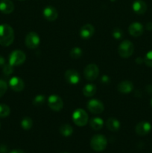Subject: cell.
<instances>
[{
    "instance_id": "7402d4cb",
    "label": "cell",
    "mask_w": 152,
    "mask_h": 153,
    "mask_svg": "<svg viewBox=\"0 0 152 153\" xmlns=\"http://www.w3.org/2000/svg\"><path fill=\"white\" fill-rule=\"evenodd\" d=\"M60 134L63 137H70L73 133V128L69 124H63L59 128Z\"/></svg>"
},
{
    "instance_id": "f1b7e54d",
    "label": "cell",
    "mask_w": 152,
    "mask_h": 153,
    "mask_svg": "<svg viewBox=\"0 0 152 153\" xmlns=\"http://www.w3.org/2000/svg\"><path fill=\"white\" fill-rule=\"evenodd\" d=\"M3 73L6 76H9V75L12 74L13 72V67L12 65H10V64H4L3 66Z\"/></svg>"
},
{
    "instance_id": "d590c367",
    "label": "cell",
    "mask_w": 152,
    "mask_h": 153,
    "mask_svg": "<svg viewBox=\"0 0 152 153\" xmlns=\"http://www.w3.org/2000/svg\"><path fill=\"white\" fill-rule=\"evenodd\" d=\"M10 153H25L24 151L21 150V149H13L12 150L11 152H10Z\"/></svg>"
},
{
    "instance_id": "836d02e7",
    "label": "cell",
    "mask_w": 152,
    "mask_h": 153,
    "mask_svg": "<svg viewBox=\"0 0 152 153\" xmlns=\"http://www.w3.org/2000/svg\"><path fill=\"white\" fill-rule=\"evenodd\" d=\"M5 64V60L1 55H0V67H3Z\"/></svg>"
},
{
    "instance_id": "4dcf8cb0",
    "label": "cell",
    "mask_w": 152,
    "mask_h": 153,
    "mask_svg": "<svg viewBox=\"0 0 152 153\" xmlns=\"http://www.w3.org/2000/svg\"><path fill=\"white\" fill-rule=\"evenodd\" d=\"M110 78H109L108 76H103L101 78V81L103 84H108L110 82Z\"/></svg>"
},
{
    "instance_id": "9a60e30c",
    "label": "cell",
    "mask_w": 152,
    "mask_h": 153,
    "mask_svg": "<svg viewBox=\"0 0 152 153\" xmlns=\"http://www.w3.org/2000/svg\"><path fill=\"white\" fill-rule=\"evenodd\" d=\"M144 31L143 25L139 22H134L130 25L128 28V32L131 36L134 37H137L141 36Z\"/></svg>"
},
{
    "instance_id": "d4e9b609",
    "label": "cell",
    "mask_w": 152,
    "mask_h": 153,
    "mask_svg": "<svg viewBox=\"0 0 152 153\" xmlns=\"http://www.w3.org/2000/svg\"><path fill=\"white\" fill-rule=\"evenodd\" d=\"M45 102H46L45 96L42 95V94H39V95H37L34 97L32 103L35 107H40V106H42L44 104Z\"/></svg>"
},
{
    "instance_id": "8d00e7d4",
    "label": "cell",
    "mask_w": 152,
    "mask_h": 153,
    "mask_svg": "<svg viewBox=\"0 0 152 153\" xmlns=\"http://www.w3.org/2000/svg\"><path fill=\"white\" fill-rule=\"evenodd\" d=\"M142 62H144V59H142V58H137L136 59V63L138 64H141Z\"/></svg>"
},
{
    "instance_id": "d6986e66",
    "label": "cell",
    "mask_w": 152,
    "mask_h": 153,
    "mask_svg": "<svg viewBox=\"0 0 152 153\" xmlns=\"http://www.w3.org/2000/svg\"><path fill=\"white\" fill-rule=\"evenodd\" d=\"M106 126L110 131H117L121 127V123L117 119L114 117H110L106 121Z\"/></svg>"
},
{
    "instance_id": "ba28073f",
    "label": "cell",
    "mask_w": 152,
    "mask_h": 153,
    "mask_svg": "<svg viewBox=\"0 0 152 153\" xmlns=\"http://www.w3.org/2000/svg\"><path fill=\"white\" fill-rule=\"evenodd\" d=\"M25 46L31 49H34L39 46L40 43V36L36 32L31 31L27 34L25 39Z\"/></svg>"
},
{
    "instance_id": "cb8c5ba5",
    "label": "cell",
    "mask_w": 152,
    "mask_h": 153,
    "mask_svg": "<svg viewBox=\"0 0 152 153\" xmlns=\"http://www.w3.org/2000/svg\"><path fill=\"white\" fill-rule=\"evenodd\" d=\"M69 55L73 59H78V58H80L83 55V50L80 48L77 47V46L73 47L70 50Z\"/></svg>"
},
{
    "instance_id": "603a6c76",
    "label": "cell",
    "mask_w": 152,
    "mask_h": 153,
    "mask_svg": "<svg viewBox=\"0 0 152 153\" xmlns=\"http://www.w3.org/2000/svg\"><path fill=\"white\" fill-rule=\"evenodd\" d=\"M20 124L21 127H22L24 130L28 131V130H30L32 128L34 123H33L32 119H31V117H24L23 119L21 120Z\"/></svg>"
},
{
    "instance_id": "ab89813d",
    "label": "cell",
    "mask_w": 152,
    "mask_h": 153,
    "mask_svg": "<svg viewBox=\"0 0 152 153\" xmlns=\"http://www.w3.org/2000/svg\"><path fill=\"white\" fill-rule=\"evenodd\" d=\"M63 153H67V152H63Z\"/></svg>"
},
{
    "instance_id": "484cf974",
    "label": "cell",
    "mask_w": 152,
    "mask_h": 153,
    "mask_svg": "<svg viewBox=\"0 0 152 153\" xmlns=\"http://www.w3.org/2000/svg\"><path fill=\"white\" fill-rule=\"evenodd\" d=\"M10 113V109L5 104H0V118L7 117Z\"/></svg>"
},
{
    "instance_id": "8992f818",
    "label": "cell",
    "mask_w": 152,
    "mask_h": 153,
    "mask_svg": "<svg viewBox=\"0 0 152 153\" xmlns=\"http://www.w3.org/2000/svg\"><path fill=\"white\" fill-rule=\"evenodd\" d=\"M86 108L89 112L94 114H99L104 110V104L97 99H92L89 100L86 103Z\"/></svg>"
},
{
    "instance_id": "4fadbf2b",
    "label": "cell",
    "mask_w": 152,
    "mask_h": 153,
    "mask_svg": "<svg viewBox=\"0 0 152 153\" xmlns=\"http://www.w3.org/2000/svg\"><path fill=\"white\" fill-rule=\"evenodd\" d=\"M9 86L13 91L20 92V91H23L24 88H25V83H24L23 80L19 77L13 76L9 81Z\"/></svg>"
},
{
    "instance_id": "52a82bcc",
    "label": "cell",
    "mask_w": 152,
    "mask_h": 153,
    "mask_svg": "<svg viewBox=\"0 0 152 153\" xmlns=\"http://www.w3.org/2000/svg\"><path fill=\"white\" fill-rule=\"evenodd\" d=\"M99 75V69L95 64H89L83 70V76L88 81H94Z\"/></svg>"
},
{
    "instance_id": "74e56055",
    "label": "cell",
    "mask_w": 152,
    "mask_h": 153,
    "mask_svg": "<svg viewBox=\"0 0 152 153\" xmlns=\"http://www.w3.org/2000/svg\"><path fill=\"white\" fill-rule=\"evenodd\" d=\"M151 105L152 106V99H151Z\"/></svg>"
},
{
    "instance_id": "ffe728a7",
    "label": "cell",
    "mask_w": 152,
    "mask_h": 153,
    "mask_svg": "<svg viewBox=\"0 0 152 153\" xmlns=\"http://www.w3.org/2000/svg\"><path fill=\"white\" fill-rule=\"evenodd\" d=\"M97 91L96 86L93 84H87L83 87L82 90L83 96L86 97H92L95 94Z\"/></svg>"
},
{
    "instance_id": "1f68e13d",
    "label": "cell",
    "mask_w": 152,
    "mask_h": 153,
    "mask_svg": "<svg viewBox=\"0 0 152 153\" xmlns=\"http://www.w3.org/2000/svg\"><path fill=\"white\" fill-rule=\"evenodd\" d=\"M7 150H8V148L7 147V146L4 144L0 145V153H7Z\"/></svg>"
},
{
    "instance_id": "5bb4252c",
    "label": "cell",
    "mask_w": 152,
    "mask_h": 153,
    "mask_svg": "<svg viewBox=\"0 0 152 153\" xmlns=\"http://www.w3.org/2000/svg\"><path fill=\"white\" fill-rule=\"evenodd\" d=\"M94 33H95L94 26L91 24L88 23L85 24L80 28L79 34H80V37L81 38L84 39V40H87V39L91 38L94 35Z\"/></svg>"
},
{
    "instance_id": "44dd1931",
    "label": "cell",
    "mask_w": 152,
    "mask_h": 153,
    "mask_svg": "<svg viewBox=\"0 0 152 153\" xmlns=\"http://www.w3.org/2000/svg\"><path fill=\"white\" fill-rule=\"evenodd\" d=\"M104 120L100 117H93L89 120V126L95 131L101 130L104 126Z\"/></svg>"
},
{
    "instance_id": "5b68a950",
    "label": "cell",
    "mask_w": 152,
    "mask_h": 153,
    "mask_svg": "<svg viewBox=\"0 0 152 153\" xmlns=\"http://www.w3.org/2000/svg\"><path fill=\"white\" fill-rule=\"evenodd\" d=\"M26 60V55L21 50H14L9 56V64L13 67H17L24 64Z\"/></svg>"
},
{
    "instance_id": "30bf717a",
    "label": "cell",
    "mask_w": 152,
    "mask_h": 153,
    "mask_svg": "<svg viewBox=\"0 0 152 153\" xmlns=\"http://www.w3.org/2000/svg\"><path fill=\"white\" fill-rule=\"evenodd\" d=\"M64 79L70 85H77L80 82V74L75 70H68L64 74Z\"/></svg>"
},
{
    "instance_id": "7c38bea8",
    "label": "cell",
    "mask_w": 152,
    "mask_h": 153,
    "mask_svg": "<svg viewBox=\"0 0 152 153\" xmlns=\"http://www.w3.org/2000/svg\"><path fill=\"white\" fill-rule=\"evenodd\" d=\"M151 130V125L150 123L147 121H142L139 122L135 128V131L138 135L145 136L148 134Z\"/></svg>"
},
{
    "instance_id": "83f0119b",
    "label": "cell",
    "mask_w": 152,
    "mask_h": 153,
    "mask_svg": "<svg viewBox=\"0 0 152 153\" xmlns=\"http://www.w3.org/2000/svg\"><path fill=\"white\" fill-rule=\"evenodd\" d=\"M112 35L116 40H120L123 36V32L119 28H116L112 31Z\"/></svg>"
},
{
    "instance_id": "3957f363",
    "label": "cell",
    "mask_w": 152,
    "mask_h": 153,
    "mask_svg": "<svg viewBox=\"0 0 152 153\" xmlns=\"http://www.w3.org/2000/svg\"><path fill=\"white\" fill-rule=\"evenodd\" d=\"M134 46L128 40H125L119 44L118 48V53L119 56L123 58H128L134 54Z\"/></svg>"
},
{
    "instance_id": "e575fe53",
    "label": "cell",
    "mask_w": 152,
    "mask_h": 153,
    "mask_svg": "<svg viewBox=\"0 0 152 153\" xmlns=\"http://www.w3.org/2000/svg\"><path fill=\"white\" fill-rule=\"evenodd\" d=\"M146 91H147V92L149 94H151V95L152 94V85H148V86L146 87Z\"/></svg>"
},
{
    "instance_id": "f546056e",
    "label": "cell",
    "mask_w": 152,
    "mask_h": 153,
    "mask_svg": "<svg viewBox=\"0 0 152 153\" xmlns=\"http://www.w3.org/2000/svg\"><path fill=\"white\" fill-rule=\"evenodd\" d=\"M7 90V85L4 81L0 79V97H3L5 94Z\"/></svg>"
},
{
    "instance_id": "9c48e42d",
    "label": "cell",
    "mask_w": 152,
    "mask_h": 153,
    "mask_svg": "<svg viewBox=\"0 0 152 153\" xmlns=\"http://www.w3.org/2000/svg\"><path fill=\"white\" fill-rule=\"evenodd\" d=\"M48 105L54 111H60L63 108V101L58 95H51L48 98Z\"/></svg>"
},
{
    "instance_id": "d6a6232c",
    "label": "cell",
    "mask_w": 152,
    "mask_h": 153,
    "mask_svg": "<svg viewBox=\"0 0 152 153\" xmlns=\"http://www.w3.org/2000/svg\"><path fill=\"white\" fill-rule=\"evenodd\" d=\"M146 29L148 30V31H152V22H148L145 25Z\"/></svg>"
},
{
    "instance_id": "f35d334b",
    "label": "cell",
    "mask_w": 152,
    "mask_h": 153,
    "mask_svg": "<svg viewBox=\"0 0 152 153\" xmlns=\"http://www.w3.org/2000/svg\"><path fill=\"white\" fill-rule=\"evenodd\" d=\"M0 128H1V123H0Z\"/></svg>"
},
{
    "instance_id": "2e32d148",
    "label": "cell",
    "mask_w": 152,
    "mask_h": 153,
    "mask_svg": "<svg viewBox=\"0 0 152 153\" xmlns=\"http://www.w3.org/2000/svg\"><path fill=\"white\" fill-rule=\"evenodd\" d=\"M117 90L121 94H130L134 90V84L131 81H122L118 84Z\"/></svg>"
},
{
    "instance_id": "60d3db41",
    "label": "cell",
    "mask_w": 152,
    "mask_h": 153,
    "mask_svg": "<svg viewBox=\"0 0 152 153\" xmlns=\"http://www.w3.org/2000/svg\"><path fill=\"white\" fill-rule=\"evenodd\" d=\"M20 1H23V0H20Z\"/></svg>"
},
{
    "instance_id": "ac0fdd59",
    "label": "cell",
    "mask_w": 152,
    "mask_h": 153,
    "mask_svg": "<svg viewBox=\"0 0 152 153\" xmlns=\"http://www.w3.org/2000/svg\"><path fill=\"white\" fill-rule=\"evenodd\" d=\"M14 10V4L10 0H1L0 1V11L4 14H9Z\"/></svg>"
},
{
    "instance_id": "277c9868",
    "label": "cell",
    "mask_w": 152,
    "mask_h": 153,
    "mask_svg": "<svg viewBox=\"0 0 152 153\" xmlns=\"http://www.w3.org/2000/svg\"><path fill=\"white\" fill-rule=\"evenodd\" d=\"M89 117L87 113L82 108H77L72 114L73 123L77 126H84L87 124Z\"/></svg>"
},
{
    "instance_id": "6da1fadb",
    "label": "cell",
    "mask_w": 152,
    "mask_h": 153,
    "mask_svg": "<svg viewBox=\"0 0 152 153\" xmlns=\"http://www.w3.org/2000/svg\"><path fill=\"white\" fill-rule=\"evenodd\" d=\"M14 40V31L11 26L7 24L0 25V45L8 46Z\"/></svg>"
},
{
    "instance_id": "e0dca14e",
    "label": "cell",
    "mask_w": 152,
    "mask_h": 153,
    "mask_svg": "<svg viewBox=\"0 0 152 153\" xmlns=\"http://www.w3.org/2000/svg\"><path fill=\"white\" fill-rule=\"evenodd\" d=\"M133 10L138 15H142L147 10V4L143 0H136L132 5Z\"/></svg>"
},
{
    "instance_id": "4316f807",
    "label": "cell",
    "mask_w": 152,
    "mask_h": 153,
    "mask_svg": "<svg viewBox=\"0 0 152 153\" xmlns=\"http://www.w3.org/2000/svg\"><path fill=\"white\" fill-rule=\"evenodd\" d=\"M144 63L148 67H152V50L149 51L146 53L144 58Z\"/></svg>"
},
{
    "instance_id": "7a4b0ae2",
    "label": "cell",
    "mask_w": 152,
    "mask_h": 153,
    "mask_svg": "<svg viewBox=\"0 0 152 153\" xmlns=\"http://www.w3.org/2000/svg\"><path fill=\"white\" fill-rule=\"evenodd\" d=\"M107 140L103 134H95L90 140V146L95 152H102L106 149Z\"/></svg>"
},
{
    "instance_id": "8fae6325",
    "label": "cell",
    "mask_w": 152,
    "mask_h": 153,
    "mask_svg": "<svg viewBox=\"0 0 152 153\" xmlns=\"http://www.w3.org/2000/svg\"><path fill=\"white\" fill-rule=\"evenodd\" d=\"M43 16L45 19L49 22L56 20L58 17V12L57 9L53 6H47L43 9Z\"/></svg>"
}]
</instances>
